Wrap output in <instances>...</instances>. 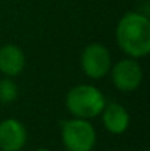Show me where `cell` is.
<instances>
[{
    "instance_id": "6da1fadb",
    "label": "cell",
    "mask_w": 150,
    "mask_h": 151,
    "mask_svg": "<svg viewBox=\"0 0 150 151\" xmlns=\"http://www.w3.org/2000/svg\"><path fill=\"white\" fill-rule=\"evenodd\" d=\"M115 35L121 50L133 59L150 53V21L141 12H127L118 21Z\"/></svg>"
},
{
    "instance_id": "5b68a950",
    "label": "cell",
    "mask_w": 150,
    "mask_h": 151,
    "mask_svg": "<svg viewBox=\"0 0 150 151\" xmlns=\"http://www.w3.org/2000/svg\"><path fill=\"white\" fill-rule=\"evenodd\" d=\"M109 72L112 73L113 85L122 93L136 91L141 85L143 69L137 59H122L118 63H115V66H112Z\"/></svg>"
},
{
    "instance_id": "ba28073f",
    "label": "cell",
    "mask_w": 150,
    "mask_h": 151,
    "mask_svg": "<svg viewBox=\"0 0 150 151\" xmlns=\"http://www.w3.org/2000/svg\"><path fill=\"white\" fill-rule=\"evenodd\" d=\"M25 54L16 44H4L0 47V72L9 78L19 75L25 69Z\"/></svg>"
},
{
    "instance_id": "52a82bcc",
    "label": "cell",
    "mask_w": 150,
    "mask_h": 151,
    "mask_svg": "<svg viewBox=\"0 0 150 151\" xmlns=\"http://www.w3.org/2000/svg\"><path fill=\"white\" fill-rule=\"evenodd\" d=\"M101 114V122L106 131L113 135L124 134L130 126V113L128 110L119 103H106Z\"/></svg>"
},
{
    "instance_id": "8992f818",
    "label": "cell",
    "mask_w": 150,
    "mask_h": 151,
    "mask_svg": "<svg viewBox=\"0 0 150 151\" xmlns=\"http://www.w3.org/2000/svg\"><path fill=\"white\" fill-rule=\"evenodd\" d=\"M27 129L18 119H4L0 122V150L21 151L27 144Z\"/></svg>"
},
{
    "instance_id": "3957f363",
    "label": "cell",
    "mask_w": 150,
    "mask_h": 151,
    "mask_svg": "<svg viewBox=\"0 0 150 151\" xmlns=\"http://www.w3.org/2000/svg\"><path fill=\"white\" fill-rule=\"evenodd\" d=\"M60 137L68 151H93L97 141V132L90 120L78 117L62 122Z\"/></svg>"
},
{
    "instance_id": "277c9868",
    "label": "cell",
    "mask_w": 150,
    "mask_h": 151,
    "mask_svg": "<svg viewBox=\"0 0 150 151\" xmlns=\"http://www.w3.org/2000/svg\"><path fill=\"white\" fill-rule=\"evenodd\" d=\"M110 68L112 57L109 50L103 44L91 43L84 47L81 53V69L88 78L100 79L109 73Z\"/></svg>"
},
{
    "instance_id": "8fae6325",
    "label": "cell",
    "mask_w": 150,
    "mask_h": 151,
    "mask_svg": "<svg viewBox=\"0 0 150 151\" xmlns=\"http://www.w3.org/2000/svg\"><path fill=\"white\" fill-rule=\"evenodd\" d=\"M143 151H149V150H143Z\"/></svg>"
},
{
    "instance_id": "7a4b0ae2",
    "label": "cell",
    "mask_w": 150,
    "mask_h": 151,
    "mask_svg": "<svg viewBox=\"0 0 150 151\" xmlns=\"http://www.w3.org/2000/svg\"><path fill=\"white\" fill-rule=\"evenodd\" d=\"M65 104L74 117L90 120L97 117L103 111L106 106V97L97 87L90 84H80L68 91Z\"/></svg>"
},
{
    "instance_id": "9c48e42d",
    "label": "cell",
    "mask_w": 150,
    "mask_h": 151,
    "mask_svg": "<svg viewBox=\"0 0 150 151\" xmlns=\"http://www.w3.org/2000/svg\"><path fill=\"white\" fill-rule=\"evenodd\" d=\"M19 96V90H18V85L9 78H3L0 79V103L1 104H12L15 103L16 99Z\"/></svg>"
},
{
    "instance_id": "30bf717a",
    "label": "cell",
    "mask_w": 150,
    "mask_h": 151,
    "mask_svg": "<svg viewBox=\"0 0 150 151\" xmlns=\"http://www.w3.org/2000/svg\"><path fill=\"white\" fill-rule=\"evenodd\" d=\"M36 151H50V150H49V148H37Z\"/></svg>"
}]
</instances>
